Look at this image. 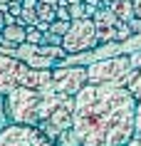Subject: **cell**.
<instances>
[{
  "label": "cell",
  "instance_id": "obj_1",
  "mask_svg": "<svg viewBox=\"0 0 141 146\" xmlns=\"http://www.w3.org/2000/svg\"><path fill=\"white\" fill-rule=\"evenodd\" d=\"M136 99L126 87L87 84L74 97L72 131L79 146H126L134 136Z\"/></svg>",
  "mask_w": 141,
  "mask_h": 146
},
{
  "label": "cell",
  "instance_id": "obj_2",
  "mask_svg": "<svg viewBox=\"0 0 141 146\" xmlns=\"http://www.w3.org/2000/svg\"><path fill=\"white\" fill-rule=\"evenodd\" d=\"M40 102L42 92L32 87H15L10 94L3 97V116L8 124H25V126H40Z\"/></svg>",
  "mask_w": 141,
  "mask_h": 146
},
{
  "label": "cell",
  "instance_id": "obj_3",
  "mask_svg": "<svg viewBox=\"0 0 141 146\" xmlns=\"http://www.w3.org/2000/svg\"><path fill=\"white\" fill-rule=\"evenodd\" d=\"M129 54H114L109 60H94L87 64V79L89 84H117L126 87V79L131 74Z\"/></svg>",
  "mask_w": 141,
  "mask_h": 146
},
{
  "label": "cell",
  "instance_id": "obj_4",
  "mask_svg": "<svg viewBox=\"0 0 141 146\" xmlns=\"http://www.w3.org/2000/svg\"><path fill=\"white\" fill-rule=\"evenodd\" d=\"M62 47L67 54L74 52H89V50H99V40H97V27H94L92 17H82V20H72L70 30L64 32Z\"/></svg>",
  "mask_w": 141,
  "mask_h": 146
},
{
  "label": "cell",
  "instance_id": "obj_5",
  "mask_svg": "<svg viewBox=\"0 0 141 146\" xmlns=\"http://www.w3.org/2000/svg\"><path fill=\"white\" fill-rule=\"evenodd\" d=\"M0 146H55V141L40 126L8 124L0 129Z\"/></svg>",
  "mask_w": 141,
  "mask_h": 146
},
{
  "label": "cell",
  "instance_id": "obj_6",
  "mask_svg": "<svg viewBox=\"0 0 141 146\" xmlns=\"http://www.w3.org/2000/svg\"><path fill=\"white\" fill-rule=\"evenodd\" d=\"M89 84L84 64H60L52 67V89L70 97H77L84 87Z\"/></svg>",
  "mask_w": 141,
  "mask_h": 146
},
{
  "label": "cell",
  "instance_id": "obj_7",
  "mask_svg": "<svg viewBox=\"0 0 141 146\" xmlns=\"http://www.w3.org/2000/svg\"><path fill=\"white\" fill-rule=\"evenodd\" d=\"M27 77H30L27 62L0 52V97L10 94L15 87H27Z\"/></svg>",
  "mask_w": 141,
  "mask_h": 146
},
{
  "label": "cell",
  "instance_id": "obj_8",
  "mask_svg": "<svg viewBox=\"0 0 141 146\" xmlns=\"http://www.w3.org/2000/svg\"><path fill=\"white\" fill-rule=\"evenodd\" d=\"M25 30H27V27H23V25H5V27L0 30V45L10 47V50L15 52L17 47L25 42Z\"/></svg>",
  "mask_w": 141,
  "mask_h": 146
},
{
  "label": "cell",
  "instance_id": "obj_9",
  "mask_svg": "<svg viewBox=\"0 0 141 146\" xmlns=\"http://www.w3.org/2000/svg\"><path fill=\"white\" fill-rule=\"evenodd\" d=\"M27 87L37 89V92H50L52 89V69H32L30 67Z\"/></svg>",
  "mask_w": 141,
  "mask_h": 146
},
{
  "label": "cell",
  "instance_id": "obj_10",
  "mask_svg": "<svg viewBox=\"0 0 141 146\" xmlns=\"http://www.w3.org/2000/svg\"><path fill=\"white\" fill-rule=\"evenodd\" d=\"M92 23H94L97 30H99V27H117L119 17L114 15V10H111V8H97V10H94V15H92Z\"/></svg>",
  "mask_w": 141,
  "mask_h": 146
},
{
  "label": "cell",
  "instance_id": "obj_11",
  "mask_svg": "<svg viewBox=\"0 0 141 146\" xmlns=\"http://www.w3.org/2000/svg\"><path fill=\"white\" fill-rule=\"evenodd\" d=\"M111 10H114V15H117L119 20H124V23H129L131 17H136L134 0H117V3L111 5Z\"/></svg>",
  "mask_w": 141,
  "mask_h": 146
},
{
  "label": "cell",
  "instance_id": "obj_12",
  "mask_svg": "<svg viewBox=\"0 0 141 146\" xmlns=\"http://www.w3.org/2000/svg\"><path fill=\"white\" fill-rule=\"evenodd\" d=\"M25 62H27V67H32V69H52V67H57V62L52 60V57H45V54H40V52H35Z\"/></svg>",
  "mask_w": 141,
  "mask_h": 146
},
{
  "label": "cell",
  "instance_id": "obj_13",
  "mask_svg": "<svg viewBox=\"0 0 141 146\" xmlns=\"http://www.w3.org/2000/svg\"><path fill=\"white\" fill-rule=\"evenodd\" d=\"M126 89L131 92V97L136 102H141V67L131 69V74H129V79H126Z\"/></svg>",
  "mask_w": 141,
  "mask_h": 146
},
{
  "label": "cell",
  "instance_id": "obj_14",
  "mask_svg": "<svg viewBox=\"0 0 141 146\" xmlns=\"http://www.w3.org/2000/svg\"><path fill=\"white\" fill-rule=\"evenodd\" d=\"M37 17L52 25L57 20V5H45V3H40L37 5Z\"/></svg>",
  "mask_w": 141,
  "mask_h": 146
},
{
  "label": "cell",
  "instance_id": "obj_15",
  "mask_svg": "<svg viewBox=\"0 0 141 146\" xmlns=\"http://www.w3.org/2000/svg\"><path fill=\"white\" fill-rule=\"evenodd\" d=\"M97 40H99V47L117 42V27H99L97 30Z\"/></svg>",
  "mask_w": 141,
  "mask_h": 146
},
{
  "label": "cell",
  "instance_id": "obj_16",
  "mask_svg": "<svg viewBox=\"0 0 141 146\" xmlns=\"http://www.w3.org/2000/svg\"><path fill=\"white\" fill-rule=\"evenodd\" d=\"M25 42H30V45H42V42H45V32L37 30L35 25H27V30H25Z\"/></svg>",
  "mask_w": 141,
  "mask_h": 146
},
{
  "label": "cell",
  "instance_id": "obj_17",
  "mask_svg": "<svg viewBox=\"0 0 141 146\" xmlns=\"http://www.w3.org/2000/svg\"><path fill=\"white\" fill-rule=\"evenodd\" d=\"M131 27H129V23H124V20H119L117 23V42H126V40H131Z\"/></svg>",
  "mask_w": 141,
  "mask_h": 146
},
{
  "label": "cell",
  "instance_id": "obj_18",
  "mask_svg": "<svg viewBox=\"0 0 141 146\" xmlns=\"http://www.w3.org/2000/svg\"><path fill=\"white\" fill-rule=\"evenodd\" d=\"M70 17L72 20L87 17V3H74V5H70Z\"/></svg>",
  "mask_w": 141,
  "mask_h": 146
},
{
  "label": "cell",
  "instance_id": "obj_19",
  "mask_svg": "<svg viewBox=\"0 0 141 146\" xmlns=\"http://www.w3.org/2000/svg\"><path fill=\"white\" fill-rule=\"evenodd\" d=\"M62 40H64V35H57V32L47 30L45 32V42H42V45H57V47H62Z\"/></svg>",
  "mask_w": 141,
  "mask_h": 146
},
{
  "label": "cell",
  "instance_id": "obj_20",
  "mask_svg": "<svg viewBox=\"0 0 141 146\" xmlns=\"http://www.w3.org/2000/svg\"><path fill=\"white\" fill-rule=\"evenodd\" d=\"M70 23H72V20H55V23L50 25V30L57 32V35H64V32L70 30Z\"/></svg>",
  "mask_w": 141,
  "mask_h": 146
},
{
  "label": "cell",
  "instance_id": "obj_21",
  "mask_svg": "<svg viewBox=\"0 0 141 146\" xmlns=\"http://www.w3.org/2000/svg\"><path fill=\"white\" fill-rule=\"evenodd\" d=\"M134 134H141V102H136V114H134Z\"/></svg>",
  "mask_w": 141,
  "mask_h": 146
},
{
  "label": "cell",
  "instance_id": "obj_22",
  "mask_svg": "<svg viewBox=\"0 0 141 146\" xmlns=\"http://www.w3.org/2000/svg\"><path fill=\"white\" fill-rule=\"evenodd\" d=\"M8 13H10V15H15V17H20V13H23V3H20V0H10Z\"/></svg>",
  "mask_w": 141,
  "mask_h": 146
},
{
  "label": "cell",
  "instance_id": "obj_23",
  "mask_svg": "<svg viewBox=\"0 0 141 146\" xmlns=\"http://www.w3.org/2000/svg\"><path fill=\"white\" fill-rule=\"evenodd\" d=\"M57 20H72L70 17V5H64V3L57 5Z\"/></svg>",
  "mask_w": 141,
  "mask_h": 146
},
{
  "label": "cell",
  "instance_id": "obj_24",
  "mask_svg": "<svg viewBox=\"0 0 141 146\" xmlns=\"http://www.w3.org/2000/svg\"><path fill=\"white\" fill-rule=\"evenodd\" d=\"M129 27H131V35H134V37L141 35V17H131V20H129Z\"/></svg>",
  "mask_w": 141,
  "mask_h": 146
},
{
  "label": "cell",
  "instance_id": "obj_25",
  "mask_svg": "<svg viewBox=\"0 0 141 146\" xmlns=\"http://www.w3.org/2000/svg\"><path fill=\"white\" fill-rule=\"evenodd\" d=\"M129 62H131L134 69H139V67H141V50H136V52L129 54Z\"/></svg>",
  "mask_w": 141,
  "mask_h": 146
},
{
  "label": "cell",
  "instance_id": "obj_26",
  "mask_svg": "<svg viewBox=\"0 0 141 146\" xmlns=\"http://www.w3.org/2000/svg\"><path fill=\"white\" fill-rule=\"evenodd\" d=\"M126 146H141V134H134V136H131V141H129Z\"/></svg>",
  "mask_w": 141,
  "mask_h": 146
},
{
  "label": "cell",
  "instance_id": "obj_27",
  "mask_svg": "<svg viewBox=\"0 0 141 146\" xmlns=\"http://www.w3.org/2000/svg\"><path fill=\"white\" fill-rule=\"evenodd\" d=\"M134 8H136V17H141V0H134Z\"/></svg>",
  "mask_w": 141,
  "mask_h": 146
},
{
  "label": "cell",
  "instance_id": "obj_28",
  "mask_svg": "<svg viewBox=\"0 0 141 146\" xmlns=\"http://www.w3.org/2000/svg\"><path fill=\"white\" fill-rule=\"evenodd\" d=\"M40 3H45V5H60V0H40Z\"/></svg>",
  "mask_w": 141,
  "mask_h": 146
},
{
  "label": "cell",
  "instance_id": "obj_29",
  "mask_svg": "<svg viewBox=\"0 0 141 146\" xmlns=\"http://www.w3.org/2000/svg\"><path fill=\"white\" fill-rule=\"evenodd\" d=\"M102 3H104V8H111V5H114L117 0H102Z\"/></svg>",
  "mask_w": 141,
  "mask_h": 146
},
{
  "label": "cell",
  "instance_id": "obj_30",
  "mask_svg": "<svg viewBox=\"0 0 141 146\" xmlns=\"http://www.w3.org/2000/svg\"><path fill=\"white\" fill-rule=\"evenodd\" d=\"M0 27H5V13L0 10Z\"/></svg>",
  "mask_w": 141,
  "mask_h": 146
}]
</instances>
